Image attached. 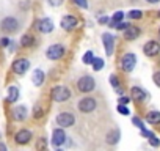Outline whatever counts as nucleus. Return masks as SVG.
<instances>
[{
  "mask_svg": "<svg viewBox=\"0 0 160 151\" xmlns=\"http://www.w3.org/2000/svg\"><path fill=\"white\" fill-rule=\"evenodd\" d=\"M91 65H93V69H94V71H101V69L104 68V60H102V58H94Z\"/></svg>",
  "mask_w": 160,
  "mask_h": 151,
  "instance_id": "393cba45",
  "label": "nucleus"
},
{
  "mask_svg": "<svg viewBox=\"0 0 160 151\" xmlns=\"http://www.w3.org/2000/svg\"><path fill=\"white\" fill-rule=\"evenodd\" d=\"M143 52L148 55V57H155L158 52H160V44L157 41H148L144 46H143Z\"/></svg>",
  "mask_w": 160,
  "mask_h": 151,
  "instance_id": "9d476101",
  "label": "nucleus"
},
{
  "mask_svg": "<svg viewBox=\"0 0 160 151\" xmlns=\"http://www.w3.org/2000/svg\"><path fill=\"white\" fill-rule=\"evenodd\" d=\"M50 96H52V99L57 101V102H64V101H68V99L71 98V91H69V88H66V87L57 85V87L52 88Z\"/></svg>",
  "mask_w": 160,
  "mask_h": 151,
  "instance_id": "f03ea898",
  "label": "nucleus"
},
{
  "mask_svg": "<svg viewBox=\"0 0 160 151\" xmlns=\"http://www.w3.org/2000/svg\"><path fill=\"white\" fill-rule=\"evenodd\" d=\"M28 68H30V61H28L27 58H18V60H14V63H13V71H14L16 74H19V76L25 74V72L28 71Z\"/></svg>",
  "mask_w": 160,
  "mask_h": 151,
  "instance_id": "6e6552de",
  "label": "nucleus"
},
{
  "mask_svg": "<svg viewBox=\"0 0 160 151\" xmlns=\"http://www.w3.org/2000/svg\"><path fill=\"white\" fill-rule=\"evenodd\" d=\"M115 27H116V29H118V30H127V29H129V27H130V25H129V24H127V22H119V24H116V25H115Z\"/></svg>",
  "mask_w": 160,
  "mask_h": 151,
  "instance_id": "473e14b6",
  "label": "nucleus"
},
{
  "mask_svg": "<svg viewBox=\"0 0 160 151\" xmlns=\"http://www.w3.org/2000/svg\"><path fill=\"white\" fill-rule=\"evenodd\" d=\"M74 3L80 8H88V2L87 0H74Z\"/></svg>",
  "mask_w": 160,
  "mask_h": 151,
  "instance_id": "7c9ffc66",
  "label": "nucleus"
},
{
  "mask_svg": "<svg viewBox=\"0 0 160 151\" xmlns=\"http://www.w3.org/2000/svg\"><path fill=\"white\" fill-rule=\"evenodd\" d=\"M146 2H149V3H157V2H160V0H146Z\"/></svg>",
  "mask_w": 160,
  "mask_h": 151,
  "instance_id": "58836bf2",
  "label": "nucleus"
},
{
  "mask_svg": "<svg viewBox=\"0 0 160 151\" xmlns=\"http://www.w3.org/2000/svg\"><path fill=\"white\" fill-rule=\"evenodd\" d=\"M132 123H133L137 128H140V129H144V126H143V121H141L140 118H137V117H135V118H132Z\"/></svg>",
  "mask_w": 160,
  "mask_h": 151,
  "instance_id": "2f4dec72",
  "label": "nucleus"
},
{
  "mask_svg": "<svg viewBox=\"0 0 160 151\" xmlns=\"http://www.w3.org/2000/svg\"><path fill=\"white\" fill-rule=\"evenodd\" d=\"M0 27H2V30L7 32V33H14L19 29V21L16 18L8 16V18H5L2 22H0Z\"/></svg>",
  "mask_w": 160,
  "mask_h": 151,
  "instance_id": "423d86ee",
  "label": "nucleus"
},
{
  "mask_svg": "<svg viewBox=\"0 0 160 151\" xmlns=\"http://www.w3.org/2000/svg\"><path fill=\"white\" fill-rule=\"evenodd\" d=\"M138 35H140V29L138 27H129L127 30H124V38L129 39V41L138 38Z\"/></svg>",
  "mask_w": 160,
  "mask_h": 151,
  "instance_id": "a211bd4d",
  "label": "nucleus"
},
{
  "mask_svg": "<svg viewBox=\"0 0 160 151\" xmlns=\"http://www.w3.org/2000/svg\"><path fill=\"white\" fill-rule=\"evenodd\" d=\"M102 41H104V47H105V54L110 57L115 50V36L110 33H104L102 35Z\"/></svg>",
  "mask_w": 160,
  "mask_h": 151,
  "instance_id": "1a4fd4ad",
  "label": "nucleus"
},
{
  "mask_svg": "<svg viewBox=\"0 0 160 151\" xmlns=\"http://www.w3.org/2000/svg\"><path fill=\"white\" fill-rule=\"evenodd\" d=\"M64 55V47L61 44H52L46 50V57L49 60H60Z\"/></svg>",
  "mask_w": 160,
  "mask_h": 151,
  "instance_id": "39448f33",
  "label": "nucleus"
},
{
  "mask_svg": "<svg viewBox=\"0 0 160 151\" xmlns=\"http://www.w3.org/2000/svg\"><path fill=\"white\" fill-rule=\"evenodd\" d=\"M146 120H148V123H151V124H157V123H160V112H157V110L148 112Z\"/></svg>",
  "mask_w": 160,
  "mask_h": 151,
  "instance_id": "aec40b11",
  "label": "nucleus"
},
{
  "mask_svg": "<svg viewBox=\"0 0 160 151\" xmlns=\"http://www.w3.org/2000/svg\"><path fill=\"white\" fill-rule=\"evenodd\" d=\"M13 118L16 121H24L27 118V109L24 106H18L14 110H13Z\"/></svg>",
  "mask_w": 160,
  "mask_h": 151,
  "instance_id": "dca6fc26",
  "label": "nucleus"
},
{
  "mask_svg": "<svg viewBox=\"0 0 160 151\" xmlns=\"http://www.w3.org/2000/svg\"><path fill=\"white\" fill-rule=\"evenodd\" d=\"M146 91L143 90V88H140V87H132V98L135 99V101H144L146 99Z\"/></svg>",
  "mask_w": 160,
  "mask_h": 151,
  "instance_id": "f3484780",
  "label": "nucleus"
},
{
  "mask_svg": "<svg viewBox=\"0 0 160 151\" xmlns=\"http://www.w3.org/2000/svg\"><path fill=\"white\" fill-rule=\"evenodd\" d=\"M110 82H112V85H113L116 90H119V82H118V79H116V76H115V74L110 76Z\"/></svg>",
  "mask_w": 160,
  "mask_h": 151,
  "instance_id": "c756f323",
  "label": "nucleus"
},
{
  "mask_svg": "<svg viewBox=\"0 0 160 151\" xmlns=\"http://www.w3.org/2000/svg\"><path fill=\"white\" fill-rule=\"evenodd\" d=\"M122 18H124V13H122V11H116V13L113 14V18H112V27H115L116 24H119V22L122 21Z\"/></svg>",
  "mask_w": 160,
  "mask_h": 151,
  "instance_id": "5701e85b",
  "label": "nucleus"
},
{
  "mask_svg": "<svg viewBox=\"0 0 160 151\" xmlns=\"http://www.w3.org/2000/svg\"><path fill=\"white\" fill-rule=\"evenodd\" d=\"M14 140H16L18 145H27V143L32 140V132H30L28 129H21V131L16 132Z\"/></svg>",
  "mask_w": 160,
  "mask_h": 151,
  "instance_id": "9b49d317",
  "label": "nucleus"
},
{
  "mask_svg": "<svg viewBox=\"0 0 160 151\" xmlns=\"http://www.w3.org/2000/svg\"><path fill=\"white\" fill-rule=\"evenodd\" d=\"M36 148H38V151H47V140H46L44 137H41V138H38V143H36Z\"/></svg>",
  "mask_w": 160,
  "mask_h": 151,
  "instance_id": "b1692460",
  "label": "nucleus"
},
{
  "mask_svg": "<svg viewBox=\"0 0 160 151\" xmlns=\"http://www.w3.org/2000/svg\"><path fill=\"white\" fill-rule=\"evenodd\" d=\"M77 24H78V21H77V18L72 16V14H68V16H64V18L61 19V27H63L66 32H71L72 29H75Z\"/></svg>",
  "mask_w": 160,
  "mask_h": 151,
  "instance_id": "f8f14e48",
  "label": "nucleus"
},
{
  "mask_svg": "<svg viewBox=\"0 0 160 151\" xmlns=\"http://www.w3.org/2000/svg\"><path fill=\"white\" fill-rule=\"evenodd\" d=\"M98 107V102L94 98H83L78 101V110L82 113H91Z\"/></svg>",
  "mask_w": 160,
  "mask_h": 151,
  "instance_id": "20e7f679",
  "label": "nucleus"
},
{
  "mask_svg": "<svg viewBox=\"0 0 160 151\" xmlns=\"http://www.w3.org/2000/svg\"><path fill=\"white\" fill-rule=\"evenodd\" d=\"M75 123V117L71 112H61L57 115V124L60 128H71Z\"/></svg>",
  "mask_w": 160,
  "mask_h": 151,
  "instance_id": "7ed1b4c3",
  "label": "nucleus"
},
{
  "mask_svg": "<svg viewBox=\"0 0 160 151\" xmlns=\"http://www.w3.org/2000/svg\"><path fill=\"white\" fill-rule=\"evenodd\" d=\"M93 60H94V55H93V52H91V50H88V52L83 55V63L91 65V63H93Z\"/></svg>",
  "mask_w": 160,
  "mask_h": 151,
  "instance_id": "a878e982",
  "label": "nucleus"
},
{
  "mask_svg": "<svg viewBox=\"0 0 160 151\" xmlns=\"http://www.w3.org/2000/svg\"><path fill=\"white\" fill-rule=\"evenodd\" d=\"M38 30L41 33H50L53 30V22L49 19V18H44L38 22Z\"/></svg>",
  "mask_w": 160,
  "mask_h": 151,
  "instance_id": "4468645a",
  "label": "nucleus"
},
{
  "mask_svg": "<svg viewBox=\"0 0 160 151\" xmlns=\"http://www.w3.org/2000/svg\"><path fill=\"white\" fill-rule=\"evenodd\" d=\"M129 102H130V99H129L127 96H122V98L119 99V104H124V106H126V104H129Z\"/></svg>",
  "mask_w": 160,
  "mask_h": 151,
  "instance_id": "e433bc0d",
  "label": "nucleus"
},
{
  "mask_svg": "<svg viewBox=\"0 0 160 151\" xmlns=\"http://www.w3.org/2000/svg\"><path fill=\"white\" fill-rule=\"evenodd\" d=\"M107 21H108V19H107V18H101V22H102V24H105V22H107Z\"/></svg>",
  "mask_w": 160,
  "mask_h": 151,
  "instance_id": "ea45409f",
  "label": "nucleus"
},
{
  "mask_svg": "<svg viewBox=\"0 0 160 151\" xmlns=\"http://www.w3.org/2000/svg\"><path fill=\"white\" fill-rule=\"evenodd\" d=\"M141 16H143V14H141L140 10H132V11L129 13V18H130V19H140Z\"/></svg>",
  "mask_w": 160,
  "mask_h": 151,
  "instance_id": "cd10ccee",
  "label": "nucleus"
},
{
  "mask_svg": "<svg viewBox=\"0 0 160 151\" xmlns=\"http://www.w3.org/2000/svg\"><path fill=\"white\" fill-rule=\"evenodd\" d=\"M33 43H35V38L32 35H24L21 38V46L22 47H30V46H33Z\"/></svg>",
  "mask_w": 160,
  "mask_h": 151,
  "instance_id": "4be33fe9",
  "label": "nucleus"
},
{
  "mask_svg": "<svg viewBox=\"0 0 160 151\" xmlns=\"http://www.w3.org/2000/svg\"><path fill=\"white\" fill-rule=\"evenodd\" d=\"M154 82L160 87V72H155V74H154Z\"/></svg>",
  "mask_w": 160,
  "mask_h": 151,
  "instance_id": "c9c22d12",
  "label": "nucleus"
},
{
  "mask_svg": "<svg viewBox=\"0 0 160 151\" xmlns=\"http://www.w3.org/2000/svg\"><path fill=\"white\" fill-rule=\"evenodd\" d=\"M18 98H19V88L14 87V85H11L8 88V98L7 99H8V102H16Z\"/></svg>",
  "mask_w": 160,
  "mask_h": 151,
  "instance_id": "6ab92c4d",
  "label": "nucleus"
},
{
  "mask_svg": "<svg viewBox=\"0 0 160 151\" xmlns=\"http://www.w3.org/2000/svg\"><path fill=\"white\" fill-rule=\"evenodd\" d=\"M121 68H122V71H126V72H130V71H133V68H135V65H137V57L133 55V54H126V55H122L121 57Z\"/></svg>",
  "mask_w": 160,
  "mask_h": 151,
  "instance_id": "0eeeda50",
  "label": "nucleus"
},
{
  "mask_svg": "<svg viewBox=\"0 0 160 151\" xmlns=\"http://www.w3.org/2000/svg\"><path fill=\"white\" fill-rule=\"evenodd\" d=\"M94 87H96V82L88 74L82 76V77L77 81V88H78V91H82V93H90V91L94 90Z\"/></svg>",
  "mask_w": 160,
  "mask_h": 151,
  "instance_id": "f257e3e1",
  "label": "nucleus"
},
{
  "mask_svg": "<svg viewBox=\"0 0 160 151\" xmlns=\"http://www.w3.org/2000/svg\"><path fill=\"white\" fill-rule=\"evenodd\" d=\"M49 3H50L52 7H60V5L63 3V0H49Z\"/></svg>",
  "mask_w": 160,
  "mask_h": 151,
  "instance_id": "72a5a7b5",
  "label": "nucleus"
},
{
  "mask_svg": "<svg viewBox=\"0 0 160 151\" xmlns=\"http://www.w3.org/2000/svg\"><path fill=\"white\" fill-rule=\"evenodd\" d=\"M0 151H7V145L5 143H0Z\"/></svg>",
  "mask_w": 160,
  "mask_h": 151,
  "instance_id": "4c0bfd02",
  "label": "nucleus"
},
{
  "mask_svg": "<svg viewBox=\"0 0 160 151\" xmlns=\"http://www.w3.org/2000/svg\"><path fill=\"white\" fill-rule=\"evenodd\" d=\"M42 82H44V72L41 69H36L33 72V84L36 87H39V85H42Z\"/></svg>",
  "mask_w": 160,
  "mask_h": 151,
  "instance_id": "412c9836",
  "label": "nucleus"
},
{
  "mask_svg": "<svg viewBox=\"0 0 160 151\" xmlns=\"http://www.w3.org/2000/svg\"><path fill=\"white\" fill-rule=\"evenodd\" d=\"M10 44V38H2V39H0V46H8Z\"/></svg>",
  "mask_w": 160,
  "mask_h": 151,
  "instance_id": "f704fd0d",
  "label": "nucleus"
},
{
  "mask_svg": "<svg viewBox=\"0 0 160 151\" xmlns=\"http://www.w3.org/2000/svg\"><path fill=\"white\" fill-rule=\"evenodd\" d=\"M118 112H119L121 115H129V113H130V112H129V109H127L124 104H119V106H118Z\"/></svg>",
  "mask_w": 160,
  "mask_h": 151,
  "instance_id": "c85d7f7f",
  "label": "nucleus"
},
{
  "mask_svg": "<svg viewBox=\"0 0 160 151\" xmlns=\"http://www.w3.org/2000/svg\"><path fill=\"white\" fill-rule=\"evenodd\" d=\"M42 115H44V109L38 104V106L33 109V117H35V118H41Z\"/></svg>",
  "mask_w": 160,
  "mask_h": 151,
  "instance_id": "bb28decb",
  "label": "nucleus"
},
{
  "mask_svg": "<svg viewBox=\"0 0 160 151\" xmlns=\"http://www.w3.org/2000/svg\"><path fill=\"white\" fill-rule=\"evenodd\" d=\"M64 142H66V134H64V131L60 129V128L55 129L53 134H52V143H53L55 146H61Z\"/></svg>",
  "mask_w": 160,
  "mask_h": 151,
  "instance_id": "ddd939ff",
  "label": "nucleus"
},
{
  "mask_svg": "<svg viewBox=\"0 0 160 151\" xmlns=\"http://www.w3.org/2000/svg\"><path fill=\"white\" fill-rule=\"evenodd\" d=\"M119 138H121L119 129H112V131L105 135V142H107L108 145H116V143L119 142Z\"/></svg>",
  "mask_w": 160,
  "mask_h": 151,
  "instance_id": "2eb2a0df",
  "label": "nucleus"
}]
</instances>
